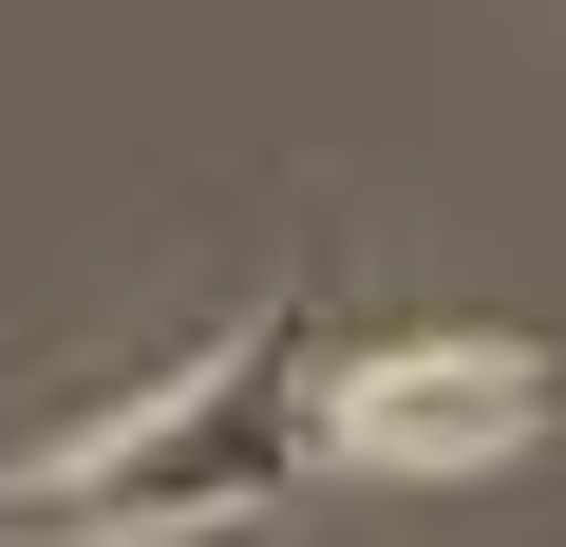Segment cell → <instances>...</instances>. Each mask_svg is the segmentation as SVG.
Segmentation results:
<instances>
[{"instance_id": "obj_1", "label": "cell", "mask_w": 566, "mask_h": 547, "mask_svg": "<svg viewBox=\"0 0 566 547\" xmlns=\"http://www.w3.org/2000/svg\"><path fill=\"white\" fill-rule=\"evenodd\" d=\"M303 472H340L322 453V303H264L189 378H151L133 415H95L76 453L0 472V547H170V528L283 509Z\"/></svg>"}, {"instance_id": "obj_2", "label": "cell", "mask_w": 566, "mask_h": 547, "mask_svg": "<svg viewBox=\"0 0 566 547\" xmlns=\"http://www.w3.org/2000/svg\"><path fill=\"white\" fill-rule=\"evenodd\" d=\"M547 397H566L547 340H359V359H322V453L340 472H491L547 434Z\"/></svg>"}]
</instances>
